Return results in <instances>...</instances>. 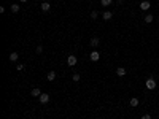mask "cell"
<instances>
[{
    "mask_svg": "<svg viewBox=\"0 0 159 119\" xmlns=\"http://www.w3.org/2000/svg\"><path fill=\"white\" fill-rule=\"evenodd\" d=\"M145 86H147L148 91H154V89H156V81H154V78H153V76H150V78L147 79Z\"/></svg>",
    "mask_w": 159,
    "mask_h": 119,
    "instance_id": "obj_1",
    "label": "cell"
},
{
    "mask_svg": "<svg viewBox=\"0 0 159 119\" xmlns=\"http://www.w3.org/2000/svg\"><path fill=\"white\" fill-rule=\"evenodd\" d=\"M76 62H78V59H76V57L73 56V54L67 57V65H68V67H73V65H76Z\"/></svg>",
    "mask_w": 159,
    "mask_h": 119,
    "instance_id": "obj_2",
    "label": "cell"
},
{
    "mask_svg": "<svg viewBox=\"0 0 159 119\" xmlns=\"http://www.w3.org/2000/svg\"><path fill=\"white\" fill-rule=\"evenodd\" d=\"M89 59H91L92 62H97L99 59H100V53H99V51H92L91 56H89Z\"/></svg>",
    "mask_w": 159,
    "mask_h": 119,
    "instance_id": "obj_3",
    "label": "cell"
},
{
    "mask_svg": "<svg viewBox=\"0 0 159 119\" xmlns=\"http://www.w3.org/2000/svg\"><path fill=\"white\" fill-rule=\"evenodd\" d=\"M38 100H40V103H43V105H46L49 102V95L48 94H41L40 97H38Z\"/></svg>",
    "mask_w": 159,
    "mask_h": 119,
    "instance_id": "obj_4",
    "label": "cell"
},
{
    "mask_svg": "<svg viewBox=\"0 0 159 119\" xmlns=\"http://www.w3.org/2000/svg\"><path fill=\"white\" fill-rule=\"evenodd\" d=\"M30 94H32V97H35V99H38V97H40V95L43 94V92H41V91H40V89H38V87H33Z\"/></svg>",
    "mask_w": 159,
    "mask_h": 119,
    "instance_id": "obj_5",
    "label": "cell"
},
{
    "mask_svg": "<svg viewBox=\"0 0 159 119\" xmlns=\"http://www.w3.org/2000/svg\"><path fill=\"white\" fill-rule=\"evenodd\" d=\"M150 6H151V3H150L148 0H145V2L140 3V10H150Z\"/></svg>",
    "mask_w": 159,
    "mask_h": 119,
    "instance_id": "obj_6",
    "label": "cell"
},
{
    "mask_svg": "<svg viewBox=\"0 0 159 119\" xmlns=\"http://www.w3.org/2000/svg\"><path fill=\"white\" fill-rule=\"evenodd\" d=\"M129 103H131V107H139V103H140V100L139 99H137V97H132V99L131 100H129Z\"/></svg>",
    "mask_w": 159,
    "mask_h": 119,
    "instance_id": "obj_7",
    "label": "cell"
},
{
    "mask_svg": "<svg viewBox=\"0 0 159 119\" xmlns=\"http://www.w3.org/2000/svg\"><path fill=\"white\" fill-rule=\"evenodd\" d=\"M51 10V5H49V3L48 2H43L41 3V11H45V13H48Z\"/></svg>",
    "mask_w": 159,
    "mask_h": 119,
    "instance_id": "obj_8",
    "label": "cell"
},
{
    "mask_svg": "<svg viewBox=\"0 0 159 119\" xmlns=\"http://www.w3.org/2000/svg\"><path fill=\"white\" fill-rule=\"evenodd\" d=\"M102 18H104L105 21H110L111 18H113V13H111V11H105L104 14H102Z\"/></svg>",
    "mask_w": 159,
    "mask_h": 119,
    "instance_id": "obj_9",
    "label": "cell"
},
{
    "mask_svg": "<svg viewBox=\"0 0 159 119\" xmlns=\"http://www.w3.org/2000/svg\"><path fill=\"white\" fill-rule=\"evenodd\" d=\"M99 43H100V38H97V37L91 38V46H92V48H96V46H99Z\"/></svg>",
    "mask_w": 159,
    "mask_h": 119,
    "instance_id": "obj_10",
    "label": "cell"
},
{
    "mask_svg": "<svg viewBox=\"0 0 159 119\" xmlns=\"http://www.w3.org/2000/svg\"><path fill=\"white\" fill-rule=\"evenodd\" d=\"M18 59H19V54L18 53H11L10 54V62H16Z\"/></svg>",
    "mask_w": 159,
    "mask_h": 119,
    "instance_id": "obj_11",
    "label": "cell"
},
{
    "mask_svg": "<svg viewBox=\"0 0 159 119\" xmlns=\"http://www.w3.org/2000/svg\"><path fill=\"white\" fill-rule=\"evenodd\" d=\"M11 13H19V10H21V6L18 5V3H14V5H11Z\"/></svg>",
    "mask_w": 159,
    "mask_h": 119,
    "instance_id": "obj_12",
    "label": "cell"
},
{
    "mask_svg": "<svg viewBox=\"0 0 159 119\" xmlns=\"http://www.w3.org/2000/svg\"><path fill=\"white\" fill-rule=\"evenodd\" d=\"M116 75H118V76H124V75H126V68H123V67H119V68L116 70Z\"/></svg>",
    "mask_w": 159,
    "mask_h": 119,
    "instance_id": "obj_13",
    "label": "cell"
},
{
    "mask_svg": "<svg viewBox=\"0 0 159 119\" xmlns=\"http://www.w3.org/2000/svg\"><path fill=\"white\" fill-rule=\"evenodd\" d=\"M56 79V71H49L48 73V81H54Z\"/></svg>",
    "mask_w": 159,
    "mask_h": 119,
    "instance_id": "obj_14",
    "label": "cell"
},
{
    "mask_svg": "<svg viewBox=\"0 0 159 119\" xmlns=\"http://www.w3.org/2000/svg\"><path fill=\"white\" fill-rule=\"evenodd\" d=\"M111 2H113V0H100L102 6H110V5H111Z\"/></svg>",
    "mask_w": 159,
    "mask_h": 119,
    "instance_id": "obj_15",
    "label": "cell"
},
{
    "mask_svg": "<svg viewBox=\"0 0 159 119\" xmlns=\"http://www.w3.org/2000/svg\"><path fill=\"white\" fill-rule=\"evenodd\" d=\"M153 19H154V18H153V14H147V16H145V22H148V24H150V22H153Z\"/></svg>",
    "mask_w": 159,
    "mask_h": 119,
    "instance_id": "obj_16",
    "label": "cell"
},
{
    "mask_svg": "<svg viewBox=\"0 0 159 119\" xmlns=\"http://www.w3.org/2000/svg\"><path fill=\"white\" fill-rule=\"evenodd\" d=\"M91 18H92V19H97V18H99V13H97L96 10L91 11Z\"/></svg>",
    "mask_w": 159,
    "mask_h": 119,
    "instance_id": "obj_17",
    "label": "cell"
},
{
    "mask_svg": "<svg viewBox=\"0 0 159 119\" xmlns=\"http://www.w3.org/2000/svg\"><path fill=\"white\" fill-rule=\"evenodd\" d=\"M73 81H75V83L80 81V73H73Z\"/></svg>",
    "mask_w": 159,
    "mask_h": 119,
    "instance_id": "obj_18",
    "label": "cell"
},
{
    "mask_svg": "<svg viewBox=\"0 0 159 119\" xmlns=\"http://www.w3.org/2000/svg\"><path fill=\"white\" fill-rule=\"evenodd\" d=\"M16 68H18L19 71H22V70L25 68V65H24V63H18V67H16Z\"/></svg>",
    "mask_w": 159,
    "mask_h": 119,
    "instance_id": "obj_19",
    "label": "cell"
},
{
    "mask_svg": "<svg viewBox=\"0 0 159 119\" xmlns=\"http://www.w3.org/2000/svg\"><path fill=\"white\" fill-rule=\"evenodd\" d=\"M35 51H37V54H41V53H43V46H37Z\"/></svg>",
    "mask_w": 159,
    "mask_h": 119,
    "instance_id": "obj_20",
    "label": "cell"
},
{
    "mask_svg": "<svg viewBox=\"0 0 159 119\" xmlns=\"http://www.w3.org/2000/svg\"><path fill=\"white\" fill-rule=\"evenodd\" d=\"M142 119H151V116H150V114H143V116H142Z\"/></svg>",
    "mask_w": 159,
    "mask_h": 119,
    "instance_id": "obj_21",
    "label": "cell"
},
{
    "mask_svg": "<svg viewBox=\"0 0 159 119\" xmlns=\"http://www.w3.org/2000/svg\"><path fill=\"white\" fill-rule=\"evenodd\" d=\"M19 2H21V3H25V2H27V0H19Z\"/></svg>",
    "mask_w": 159,
    "mask_h": 119,
    "instance_id": "obj_22",
    "label": "cell"
},
{
    "mask_svg": "<svg viewBox=\"0 0 159 119\" xmlns=\"http://www.w3.org/2000/svg\"><path fill=\"white\" fill-rule=\"evenodd\" d=\"M41 2H48V0H41Z\"/></svg>",
    "mask_w": 159,
    "mask_h": 119,
    "instance_id": "obj_23",
    "label": "cell"
}]
</instances>
